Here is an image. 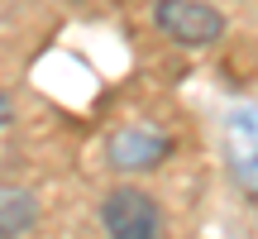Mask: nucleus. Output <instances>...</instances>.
<instances>
[{"instance_id": "nucleus-5", "label": "nucleus", "mask_w": 258, "mask_h": 239, "mask_svg": "<svg viewBox=\"0 0 258 239\" xmlns=\"http://www.w3.org/2000/svg\"><path fill=\"white\" fill-rule=\"evenodd\" d=\"M10 115H15V110H10V96H0V129L10 125Z\"/></svg>"}, {"instance_id": "nucleus-1", "label": "nucleus", "mask_w": 258, "mask_h": 239, "mask_svg": "<svg viewBox=\"0 0 258 239\" xmlns=\"http://www.w3.org/2000/svg\"><path fill=\"white\" fill-rule=\"evenodd\" d=\"M153 24L182 48H206L225 34V15L215 5H206V0H158Z\"/></svg>"}, {"instance_id": "nucleus-2", "label": "nucleus", "mask_w": 258, "mask_h": 239, "mask_svg": "<svg viewBox=\"0 0 258 239\" xmlns=\"http://www.w3.org/2000/svg\"><path fill=\"white\" fill-rule=\"evenodd\" d=\"M101 225L110 239H163V211L139 187H120V192L105 196Z\"/></svg>"}, {"instance_id": "nucleus-4", "label": "nucleus", "mask_w": 258, "mask_h": 239, "mask_svg": "<svg viewBox=\"0 0 258 239\" xmlns=\"http://www.w3.org/2000/svg\"><path fill=\"white\" fill-rule=\"evenodd\" d=\"M38 220V201L24 192H0V239H19L29 234Z\"/></svg>"}, {"instance_id": "nucleus-3", "label": "nucleus", "mask_w": 258, "mask_h": 239, "mask_svg": "<svg viewBox=\"0 0 258 239\" xmlns=\"http://www.w3.org/2000/svg\"><path fill=\"white\" fill-rule=\"evenodd\" d=\"M167 139L158 134V129H120V134L110 139V163L115 167H124V172H144V167H153V163H163L167 158Z\"/></svg>"}]
</instances>
